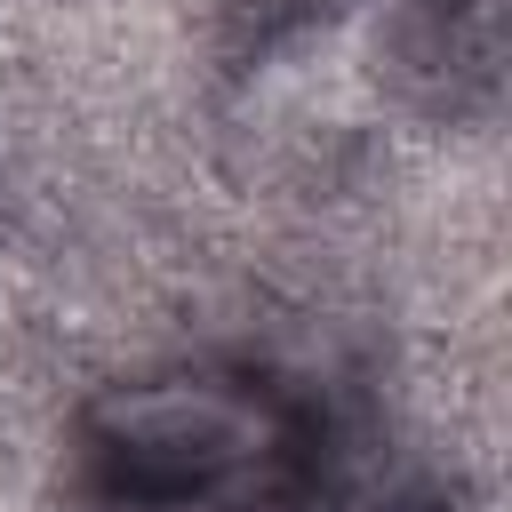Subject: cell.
Returning <instances> with one entry per match:
<instances>
[{"instance_id":"7a4b0ae2","label":"cell","mask_w":512,"mask_h":512,"mask_svg":"<svg viewBox=\"0 0 512 512\" xmlns=\"http://www.w3.org/2000/svg\"><path fill=\"white\" fill-rule=\"evenodd\" d=\"M352 512H440V504H424V496H376V504H352Z\"/></svg>"},{"instance_id":"6da1fadb","label":"cell","mask_w":512,"mask_h":512,"mask_svg":"<svg viewBox=\"0 0 512 512\" xmlns=\"http://www.w3.org/2000/svg\"><path fill=\"white\" fill-rule=\"evenodd\" d=\"M88 440L128 496H200L264 456L272 416L256 392L224 376H152V384L104 392L88 416Z\"/></svg>"}]
</instances>
